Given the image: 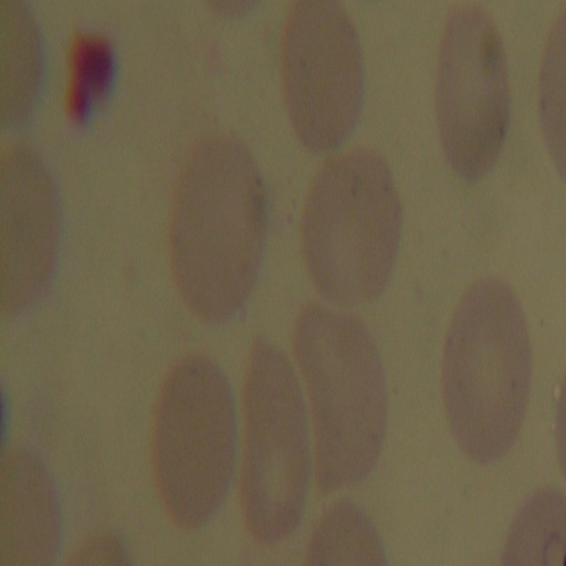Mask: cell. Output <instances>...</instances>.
Instances as JSON below:
<instances>
[{"mask_svg":"<svg viewBox=\"0 0 566 566\" xmlns=\"http://www.w3.org/2000/svg\"><path fill=\"white\" fill-rule=\"evenodd\" d=\"M266 229V190L249 149L228 135L195 149L178 180L168 239L172 281L193 316L218 323L241 311Z\"/></svg>","mask_w":566,"mask_h":566,"instance_id":"1","label":"cell"},{"mask_svg":"<svg viewBox=\"0 0 566 566\" xmlns=\"http://www.w3.org/2000/svg\"><path fill=\"white\" fill-rule=\"evenodd\" d=\"M441 378L447 420L462 453L479 464L503 458L520 434L532 378L526 317L503 280L475 281L460 298Z\"/></svg>","mask_w":566,"mask_h":566,"instance_id":"2","label":"cell"},{"mask_svg":"<svg viewBox=\"0 0 566 566\" xmlns=\"http://www.w3.org/2000/svg\"><path fill=\"white\" fill-rule=\"evenodd\" d=\"M294 354L314 427L322 493L361 484L380 458L387 430L384 365L366 324L317 303L300 313Z\"/></svg>","mask_w":566,"mask_h":566,"instance_id":"3","label":"cell"},{"mask_svg":"<svg viewBox=\"0 0 566 566\" xmlns=\"http://www.w3.org/2000/svg\"><path fill=\"white\" fill-rule=\"evenodd\" d=\"M401 226L399 192L378 151L357 147L326 160L308 186L300 222L316 291L340 307L378 298L392 275Z\"/></svg>","mask_w":566,"mask_h":566,"instance_id":"4","label":"cell"},{"mask_svg":"<svg viewBox=\"0 0 566 566\" xmlns=\"http://www.w3.org/2000/svg\"><path fill=\"white\" fill-rule=\"evenodd\" d=\"M238 418L222 368L189 354L165 376L151 423V464L160 503L177 526L199 528L224 503L234 476Z\"/></svg>","mask_w":566,"mask_h":566,"instance_id":"5","label":"cell"},{"mask_svg":"<svg viewBox=\"0 0 566 566\" xmlns=\"http://www.w3.org/2000/svg\"><path fill=\"white\" fill-rule=\"evenodd\" d=\"M242 402V514L253 538L273 545L301 524L315 464L298 378L269 339L251 348Z\"/></svg>","mask_w":566,"mask_h":566,"instance_id":"6","label":"cell"},{"mask_svg":"<svg viewBox=\"0 0 566 566\" xmlns=\"http://www.w3.org/2000/svg\"><path fill=\"white\" fill-rule=\"evenodd\" d=\"M511 101L496 22L476 3L454 6L439 46L436 111L444 156L459 177L475 181L493 168L509 132Z\"/></svg>","mask_w":566,"mask_h":566,"instance_id":"7","label":"cell"},{"mask_svg":"<svg viewBox=\"0 0 566 566\" xmlns=\"http://www.w3.org/2000/svg\"><path fill=\"white\" fill-rule=\"evenodd\" d=\"M280 70L290 123L316 153L337 148L356 126L365 65L355 24L335 0H297L281 35Z\"/></svg>","mask_w":566,"mask_h":566,"instance_id":"8","label":"cell"},{"mask_svg":"<svg viewBox=\"0 0 566 566\" xmlns=\"http://www.w3.org/2000/svg\"><path fill=\"white\" fill-rule=\"evenodd\" d=\"M61 531L48 468L24 447L7 448L0 463V566H53Z\"/></svg>","mask_w":566,"mask_h":566,"instance_id":"9","label":"cell"},{"mask_svg":"<svg viewBox=\"0 0 566 566\" xmlns=\"http://www.w3.org/2000/svg\"><path fill=\"white\" fill-rule=\"evenodd\" d=\"M501 566H566V495L553 486L535 491L510 527Z\"/></svg>","mask_w":566,"mask_h":566,"instance_id":"10","label":"cell"},{"mask_svg":"<svg viewBox=\"0 0 566 566\" xmlns=\"http://www.w3.org/2000/svg\"><path fill=\"white\" fill-rule=\"evenodd\" d=\"M304 566H389L374 521L357 503L340 500L318 520Z\"/></svg>","mask_w":566,"mask_h":566,"instance_id":"11","label":"cell"},{"mask_svg":"<svg viewBox=\"0 0 566 566\" xmlns=\"http://www.w3.org/2000/svg\"><path fill=\"white\" fill-rule=\"evenodd\" d=\"M538 119L549 157L566 182V6L555 17L543 50Z\"/></svg>","mask_w":566,"mask_h":566,"instance_id":"12","label":"cell"},{"mask_svg":"<svg viewBox=\"0 0 566 566\" xmlns=\"http://www.w3.org/2000/svg\"><path fill=\"white\" fill-rule=\"evenodd\" d=\"M113 62L112 48L104 35L84 30L71 35L63 92V105L69 115L84 117L105 93L113 74Z\"/></svg>","mask_w":566,"mask_h":566,"instance_id":"13","label":"cell"},{"mask_svg":"<svg viewBox=\"0 0 566 566\" xmlns=\"http://www.w3.org/2000/svg\"><path fill=\"white\" fill-rule=\"evenodd\" d=\"M65 566H134L125 544L115 535L102 534L85 541Z\"/></svg>","mask_w":566,"mask_h":566,"instance_id":"14","label":"cell"},{"mask_svg":"<svg viewBox=\"0 0 566 566\" xmlns=\"http://www.w3.org/2000/svg\"><path fill=\"white\" fill-rule=\"evenodd\" d=\"M556 448L559 467L566 478V375L562 382L557 400Z\"/></svg>","mask_w":566,"mask_h":566,"instance_id":"15","label":"cell"}]
</instances>
